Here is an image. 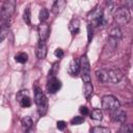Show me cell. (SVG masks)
Segmentation results:
<instances>
[{"instance_id": "cell-24", "label": "cell", "mask_w": 133, "mask_h": 133, "mask_svg": "<svg viewBox=\"0 0 133 133\" xmlns=\"http://www.w3.org/2000/svg\"><path fill=\"white\" fill-rule=\"evenodd\" d=\"M23 20H24V22H25L27 25H30V24H31V14H30V8H29V7H27V8L24 10Z\"/></svg>"}, {"instance_id": "cell-23", "label": "cell", "mask_w": 133, "mask_h": 133, "mask_svg": "<svg viewBox=\"0 0 133 133\" xmlns=\"http://www.w3.org/2000/svg\"><path fill=\"white\" fill-rule=\"evenodd\" d=\"M48 18H49V11H48L47 8L43 7L39 11V21H41V23H46Z\"/></svg>"}, {"instance_id": "cell-21", "label": "cell", "mask_w": 133, "mask_h": 133, "mask_svg": "<svg viewBox=\"0 0 133 133\" xmlns=\"http://www.w3.org/2000/svg\"><path fill=\"white\" fill-rule=\"evenodd\" d=\"M15 60H16L17 62H19V63H25V62L28 60V55H27V53H25V52H20V53L16 54Z\"/></svg>"}, {"instance_id": "cell-9", "label": "cell", "mask_w": 133, "mask_h": 133, "mask_svg": "<svg viewBox=\"0 0 133 133\" xmlns=\"http://www.w3.org/2000/svg\"><path fill=\"white\" fill-rule=\"evenodd\" d=\"M61 87V82L56 77H50L47 82V90L49 94H55Z\"/></svg>"}, {"instance_id": "cell-3", "label": "cell", "mask_w": 133, "mask_h": 133, "mask_svg": "<svg viewBox=\"0 0 133 133\" xmlns=\"http://www.w3.org/2000/svg\"><path fill=\"white\" fill-rule=\"evenodd\" d=\"M119 106H121L119 101L114 96L106 95L102 98V108L106 111L111 112V111L119 108Z\"/></svg>"}, {"instance_id": "cell-30", "label": "cell", "mask_w": 133, "mask_h": 133, "mask_svg": "<svg viewBox=\"0 0 133 133\" xmlns=\"http://www.w3.org/2000/svg\"><path fill=\"white\" fill-rule=\"evenodd\" d=\"M26 96H28V91H27V90H21V91L18 92L17 99H18V101H20L22 98H24V97H26Z\"/></svg>"}, {"instance_id": "cell-4", "label": "cell", "mask_w": 133, "mask_h": 133, "mask_svg": "<svg viewBox=\"0 0 133 133\" xmlns=\"http://www.w3.org/2000/svg\"><path fill=\"white\" fill-rule=\"evenodd\" d=\"M15 7H16V2L14 0L5 1L1 7V10H0V19L3 22L8 21L15 11Z\"/></svg>"}, {"instance_id": "cell-25", "label": "cell", "mask_w": 133, "mask_h": 133, "mask_svg": "<svg viewBox=\"0 0 133 133\" xmlns=\"http://www.w3.org/2000/svg\"><path fill=\"white\" fill-rule=\"evenodd\" d=\"M91 133H110V130H109V128H107V127L97 126V127H94V128H92Z\"/></svg>"}, {"instance_id": "cell-2", "label": "cell", "mask_w": 133, "mask_h": 133, "mask_svg": "<svg viewBox=\"0 0 133 133\" xmlns=\"http://www.w3.org/2000/svg\"><path fill=\"white\" fill-rule=\"evenodd\" d=\"M131 14L128 7H118L114 11V21L117 25H126L130 22Z\"/></svg>"}, {"instance_id": "cell-10", "label": "cell", "mask_w": 133, "mask_h": 133, "mask_svg": "<svg viewBox=\"0 0 133 133\" xmlns=\"http://www.w3.org/2000/svg\"><path fill=\"white\" fill-rule=\"evenodd\" d=\"M38 31V37H39V42H46L49 37L50 34V27L47 23H41L38 25L37 28Z\"/></svg>"}, {"instance_id": "cell-28", "label": "cell", "mask_w": 133, "mask_h": 133, "mask_svg": "<svg viewBox=\"0 0 133 133\" xmlns=\"http://www.w3.org/2000/svg\"><path fill=\"white\" fill-rule=\"evenodd\" d=\"M119 133H132V127L129 124L123 125V127L119 130Z\"/></svg>"}, {"instance_id": "cell-8", "label": "cell", "mask_w": 133, "mask_h": 133, "mask_svg": "<svg viewBox=\"0 0 133 133\" xmlns=\"http://www.w3.org/2000/svg\"><path fill=\"white\" fill-rule=\"evenodd\" d=\"M108 77H109V81L113 84H117L124 77V73L117 69V68H113V69H110L108 71Z\"/></svg>"}, {"instance_id": "cell-14", "label": "cell", "mask_w": 133, "mask_h": 133, "mask_svg": "<svg viewBox=\"0 0 133 133\" xmlns=\"http://www.w3.org/2000/svg\"><path fill=\"white\" fill-rule=\"evenodd\" d=\"M80 72V63L76 59H72L69 65V73L72 76H77Z\"/></svg>"}, {"instance_id": "cell-1", "label": "cell", "mask_w": 133, "mask_h": 133, "mask_svg": "<svg viewBox=\"0 0 133 133\" xmlns=\"http://www.w3.org/2000/svg\"><path fill=\"white\" fill-rule=\"evenodd\" d=\"M34 90V101L37 106V111L39 115H44L47 111V98L39 87H35Z\"/></svg>"}, {"instance_id": "cell-5", "label": "cell", "mask_w": 133, "mask_h": 133, "mask_svg": "<svg viewBox=\"0 0 133 133\" xmlns=\"http://www.w3.org/2000/svg\"><path fill=\"white\" fill-rule=\"evenodd\" d=\"M80 71H81V78L83 80L84 83L86 82H90L91 78H90V65H89V61L86 55L81 56L80 58Z\"/></svg>"}, {"instance_id": "cell-12", "label": "cell", "mask_w": 133, "mask_h": 133, "mask_svg": "<svg viewBox=\"0 0 133 133\" xmlns=\"http://www.w3.org/2000/svg\"><path fill=\"white\" fill-rule=\"evenodd\" d=\"M96 78L97 80L102 83V84H105L109 81V77H108V70L106 69H100V70H97L96 71Z\"/></svg>"}, {"instance_id": "cell-18", "label": "cell", "mask_w": 133, "mask_h": 133, "mask_svg": "<svg viewBox=\"0 0 133 133\" xmlns=\"http://www.w3.org/2000/svg\"><path fill=\"white\" fill-rule=\"evenodd\" d=\"M79 28H80V22L78 19H73L70 22L69 25V29L72 32V34H77L79 32Z\"/></svg>"}, {"instance_id": "cell-31", "label": "cell", "mask_w": 133, "mask_h": 133, "mask_svg": "<svg viewBox=\"0 0 133 133\" xmlns=\"http://www.w3.org/2000/svg\"><path fill=\"white\" fill-rule=\"evenodd\" d=\"M56 125H57V129L58 130H63L66 127V123L64 121H58Z\"/></svg>"}, {"instance_id": "cell-17", "label": "cell", "mask_w": 133, "mask_h": 133, "mask_svg": "<svg viewBox=\"0 0 133 133\" xmlns=\"http://www.w3.org/2000/svg\"><path fill=\"white\" fill-rule=\"evenodd\" d=\"M9 22L8 21H5L3 22V24L0 25V43L7 36V33H8V30H9Z\"/></svg>"}, {"instance_id": "cell-27", "label": "cell", "mask_w": 133, "mask_h": 133, "mask_svg": "<svg viewBox=\"0 0 133 133\" xmlns=\"http://www.w3.org/2000/svg\"><path fill=\"white\" fill-rule=\"evenodd\" d=\"M84 122V117L83 116H75L71 119V124L72 125H80Z\"/></svg>"}, {"instance_id": "cell-22", "label": "cell", "mask_w": 133, "mask_h": 133, "mask_svg": "<svg viewBox=\"0 0 133 133\" xmlns=\"http://www.w3.org/2000/svg\"><path fill=\"white\" fill-rule=\"evenodd\" d=\"M90 118L95 121H101L103 118V112L101 109H94L90 112Z\"/></svg>"}, {"instance_id": "cell-15", "label": "cell", "mask_w": 133, "mask_h": 133, "mask_svg": "<svg viewBox=\"0 0 133 133\" xmlns=\"http://www.w3.org/2000/svg\"><path fill=\"white\" fill-rule=\"evenodd\" d=\"M21 125H22V129L25 133L29 132V130L32 128V125H33V122H32V118L30 116H25L22 118L21 121Z\"/></svg>"}, {"instance_id": "cell-20", "label": "cell", "mask_w": 133, "mask_h": 133, "mask_svg": "<svg viewBox=\"0 0 133 133\" xmlns=\"http://www.w3.org/2000/svg\"><path fill=\"white\" fill-rule=\"evenodd\" d=\"M109 35H110V37H112V38L119 39V38H122L123 33H122V31H121V29H119L118 26H114V27H112V28L109 30Z\"/></svg>"}, {"instance_id": "cell-33", "label": "cell", "mask_w": 133, "mask_h": 133, "mask_svg": "<svg viewBox=\"0 0 133 133\" xmlns=\"http://www.w3.org/2000/svg\"><path fill=\"white\" fill-rule=\"evenodd\" d=\"M79 111H80V113L83 114V115H87V114H88V109H87V107H85V106H81L80 109H79Z\"/></svg>"}, {"instance_id": "cell-11", "label": "cell", "mask_w": 133, "mask_h": 133, "mask_svg": "<svg viewBox=\"0 0 133 133\" xmlns=\"http://www.w3.org/2000/svg\"><path fill=\"white\" fill-rule=\"evenodd\" d=\"M110 113H111V118L114 122H117V123H125V121L127 118L126 111L123 110V109H121V108H117V109L111 111Z\"/></svg>"}, {"instance_id": "cell-6", "label": "cell", "mask_w": 133, "mask_h": 133, "mask_svg": "<svg viewBox=\"0 0 133 133\" xmlns=\"http://www.w3.org/2000/svg\"><path fill=\"white\" fill-rule=\"evenodd\" d=\"M90 25L91 26H100L105 24V20H104V16H103V10L101 8H97L95 9L91 15H90Z\"/></svg>"}, {"instance_id": "cell-7", "label": "cell", "mask_w": 133, "mask_h": 133, "mask_svg": "<svg viewBox=\"0 0 133 133\" xmlns=\"http://www.w3.org/2000/svg\"><path fill=\"white\" fill-rule=\"evenodd\" d=\"M116 48H117V39L112 38V37H109L108 41H107V43H106L105 46H104L103 55L111 56V55L116 51Z\"/></svg>"}, {"instance_id": "cell-32", "label": "cell", "mask_w": 133, "mask_h": 133, "mask_svg": "<svg viewBox=\"0 0 133 133\" xmlns=\"http://www.w3.org/2000/svg\"><path fill=\"white\" fill-rule=\"evenodd\" d=\"M54 54H55V56H56L57 58H61V57L63 56V51H62L61 49H56L55 52H54Z\"/></svg>"}, {"instance_id": "cell-19", "label": "cell", "mask_w": 133, "mask_h": 133, "mask_svg": "<svg viewBox=\"0 0 133 133\" xmlns=\"http://www.w3.org/2000/svg\"><path fill=\"white\" fill-rule=\"evenodd\" d=\"M92 91H94V86H92V84H91V81L84 83V86H83V94H84V97H85L87 100L90 99V97H91V95H92Z\"/></svg>"}, {"instance_id": "cell-29", "label": "cell", "mask_w": 133, "mask_h": 133, "mask_svg": "<svg viewBox=\"0 0 133 133\" xmlns=\"http://www.w3.org/2000/svg\"><path fill=\"white\" fill-rule=\"evenodd\" d=\"M87 36H88V43H90L92 38V26L90 24L87 25Z\"/></svg>"}, {"instance_id": "cell-26", "label": "cell", "mask_w": 133, "mask_h": 133, "mask_svg": "<svg viewBox=\"0 0 133 133\" xmlns=\"http://www.w3.org/2000/svg\"><path fill=\"white\" fill-rule=\"evenodd\" d=\"M19 102H20V105H21L22 107H24V108H26V107H30V106H31V100H30L29 96H26V97L22 98Z\"/></svg>"}, {"instance_id": "cell-16", "label": "cell", "mask_w": 133, "mask_h": 133, "mask_svg": "<svg viewBox=\"0 0 133 133\" xmlns=\"http://www.w3.org/2000/svg\"><path fill=\"white\" fill-rule=\"evenodd\" d=\"M65 5H66V2L63 1V0H57V1H55L54 4H53V6H52V12L55 14V15L59 14L64 8Z\"/></svg>"}, {"instance_id": "cell-13", "label": "cell", "mask_w": 133, "mask_h": 133, "mask_svg": "<svg viewBox=\"0 0 133 133\" xmlns=\"http://www.w3.org/2000/svg\"><path fill=\"white\" fill-rule=\"evenodd\" d=\"M47 52H48V48H47V45L45 42H39L36 46V57L38 59H44L47 55Z\"/></svg>"}]
</instances>
